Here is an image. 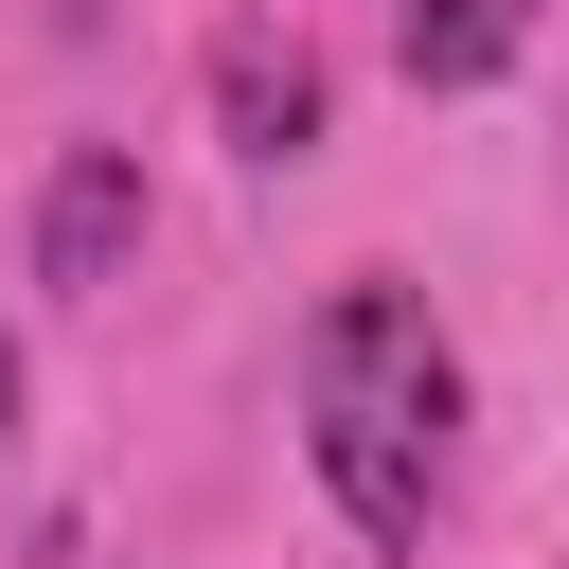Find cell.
I'll use <instances>...</instances> for the list:
<instances>
[{"mask_svg":"<svg viewBox=\"0 0 569 569\" xmlns=\"http://www.w3.org/2000/svg\"><path fill=\"white\" fill-rule=\"evenodd\" d=\"M302 445H320V480H338V516H356L373 551L427 533L445 445H462V356H445V320H427L391 267H356V284L302 320Z\"/></svg>","mask_w":569,"mask_h":569,"instance_id":"1","label":"cell"},{"mask_svg":"<svg viewBox=\"0 0 569 569\" xmlns=\"http://www.w3.org/2000/svg\"><path fill=\"white\" fill-rule=\"evenodd\" d=\"M124 267H142V160L124 142H71L53 196H36V284L53 302H107Z\"/></svg>","mask_w":569,"mask_h":569,"instance_id":"2","label":"cell"},{"mask_svg":"<svg viewBox=\"0 0 569 569\" xmlns=\"http://www.w3.org/2000/svg\"><path fill=\"white\" fill-rule=\"evenodd\" d=\"M213 124H231L249 160H302V142H320V53H302V36H213Z\"/></svg>","mask_w":569,"mask_h":569,"instance_id":"3","label":"cell"},{"mask_svg":"<svg viewBox=\"0 0 569 569\" xmlns=\"http://www.w3.org/2000/svg\"><path fill=\"white\" fill-rule=\"evenodd\" d=\"M516 36H533V0H409L391 18L409 89H480V71H516Z\"/></svg>","mask_w":569,"mask_h":569,"instance_id":"4","label":"cell"},{"mask_svg":"<svg viewBox=\"0 0 569 569\" xmlns=\"http://www.w3.org/2000/svg\"><path fill=\"white\" fill-rule=\"evenodd\" d=\"M0 427H18V338H0Z\"/></svg>","mask_w":569,"mask_h":569,"instance_id":"5","label":"cell"},{"mask_svg":"<svg viewBox=\"0 0 569 569\" xmlns=\"http://www.w3.org/2000/svg\"><path fill=\"white\" fill-rule=\"evenodd\" d=\"M71 18H89V0H71Z\"/></svg>","mask_w":569,"mask_h":569,"instance_id":"6","label":"cell"}]
</instances>
